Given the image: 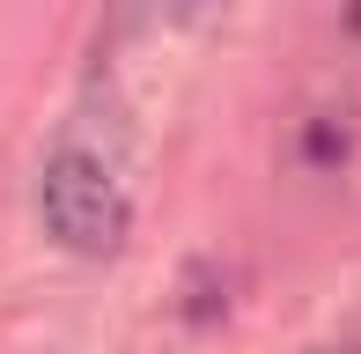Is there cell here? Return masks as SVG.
Wrapping results in <instances>:
<instances>
[{"instance_id":"cell-2","label":"cell","mask_w":361,"mask_h":354,"mask_svg":"<svg viewBox=\"0 0 361 354\" xmlns=\"http://www.w3.org/2000/svg\"><path fill=\"white\" fill-rule=\"evenodd\" d=\"M317 354H361V347H317Z\"/></svg>"},{"instance_id":"cell-1","label":"cell","mask_w":361,"mask_h":354,"mask_svg":"<svg viewBox=\"0 0 361 354\" xmlns=\"http://www.w3.org/2000/svg\"><path fill=\"white\" fill-rule=\"evenodd\" d=\"M37 207H44V229L74 251V259H111L133 229V207H126V185L111 177L104 155H89L81 140L52 148L44 163V185H37Z\"/></svg>"}]
</instances>
